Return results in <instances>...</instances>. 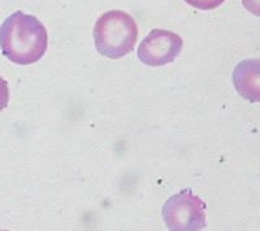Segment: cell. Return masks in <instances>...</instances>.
I'll use <instances>...</instances> for the list:
<instances>
[{
    "label": "cell",
    "mask_w": 260,
    "mask_h": 231,
    "mask_svg": "<svg viewBox=\"0 0 260 231\" xmlns=\"http://www.w3.org/2000/svg\"><path fill=\"white\" fill-rule=\"evenodd\" d=\"M206 204L190 188L180 191L162 205V219L171 231H198L206 227Z\"/></svg>",
    "instance_id": "obj_3"
},
{
    "label": "cell",
    "mask_w": 260,
    "mask_h": 231,
    "mask_svg": "<svg viewBox=\"0 0 260 231\" xmlns=\"http://www.w3.org/2000/svg\"><path fill=\"white\" fill-rule=\"evenodd\" d=\"M138 38V26L129 13L108 11L98 18L94 27L95 47L102 56L121 59L132 52Z\"/></svg>",
    "instance_id": "obj_2"
},
{
    "label": "cell",
    "mask_w": 260,
    "mask_h": 231,
    "mask_svg": "<svg viewBox=\"0 0 260 231\" xmlns=\"http://www.w3.org/2000/svg\"><path fill=\"white\" fill-rule=\"evenodd\" d=\"M242 4L248 12L260 17V0H242Z\"/></svg>",
    "instance_id": "obj_8"
},
{
    "label": "cell",
    "mask_w": 260,
    "mask_h": 231,
    "mask_svg": "<svg viewBox=\"0 0 260 231\" xmlns=\"http://www.w3.org/2000/svg\"><path fill=\"white\" fill-rule=\"evenodd\" d=\"M187 4H190L194 8H198L201 11H211L221 6L225 0H185Z\"/></svg>",
    "instance_id": "obj_6"
},
{
    "label": "cell",
    "mask_w": 260,
    "mask_h": 231,
    "mask_svg": "<svg viewBox=\"0 0 260 231\" xmlns=\"http://www.w3.org/2000/svg\"><path fill=\"white\" fill-rule=\"evenodd\" d=\"M9 101V90L7 81L0 77V112L6 109Z\"/></svg>",
    "instance_id": "obj_7"
},
{
    "label": "cell",
    "mask_w": 260,
    "mask_h": 231,
    "mask_svg": "<svg viewBox=\"0 0 260 231\" xmlns=\"http://www.w3.org/2000/svg\"><path fill=\"white\" fill-rule=\"evenodd\" d=\"M237 92L250 103H260V60H243L233 71Z\"/></svg>",
    "instance_id": "obj_5"
},
{
    "label": "cell",
    "mask_w": 260,
    "mask_h": 231,
    "mask_svg": "<svg viewBox=\"0 0 260 231\" xmlns=\"http://www.w3.org/2000/svg\"><path fill=\"white\" fill-rule=\"evenodd\" d=\"M48 35L45 25L32 15L17 11L0 26V48L9 61L30 65L47 51Z\"/></svg>",
    "instance_id": "obj_1"
},
{
    "label": "cell",
    "mask_w": 260,
    "mask_h": 231,
    "mask_svg": "<svg viewBox=\"0 0 260 231\" xmlns=\"http://www.w3.org/2000/svg\"><path fill=\"white\" fill-rule=\"evenodd\" d=\"M182 45V38L173 31L154 29L141 42L138 59L148 66L167 65L177 59Z\"/></svg>",
    "instance_id": "obj_4"
}]
</instances>
